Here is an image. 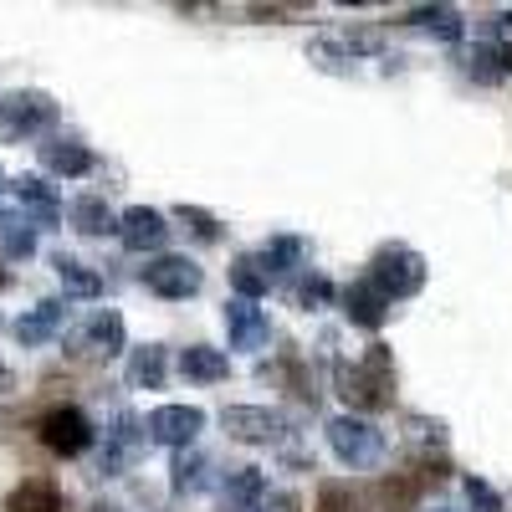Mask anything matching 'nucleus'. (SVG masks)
Wrapping results in <instances>:
<instances>
[{"mask_svg":"<svg viewBox=\"0 0 512 512\" xmlns=\"http://www.w3.org/2000/svg\"><path fill=\"white\" fill-rule=\"evenodd\" d=\"M144 431H149V441H154V446L190 451V446H195V436L205 431V410H195V405H159V410H149Z\"/></svg>","mask_w":512,"mask_h":512,"instance_id":"obj_4","label":"nucleus"},{"mask_svg":"<svg viewBox=\"0 0 512 512\" xmlns=\"http://www.w3.org/2000/svg\"><path fill=\"white\" fill-rule=\"evenodd\" d=\"M180 221H185V231H195L200 241H221V226H216V216H205V210H190V205H180Z\"/></svg>","mask_w":512,"mask_h":512,"instance_id":"obj_29","label":"nucleus"},{"mask_svg":"<svg viewBox=\"0 0 512 512\" xmlns=\"http://www.w3.org/2000/svg\"><path fill=\"white\" fill-rule=\"evenodd\" d=\"M41 446L57 451V456H82L93 446V420L77 405H57V410L41 415Z\"/></svg>","mask_w":512,"mask_h":512,"instance_id":"obj_7","label":"nucleus"},{"mask_svg":"<svg viewBox=\"0 0 512 512\" xmlns=\"http://www.w3.org/2000/svg\"><path fill=\"white\" fill-rule=\"evenodd\" d=\"M180 374H185L190 384H221V379L231 374V354H226V349H210V344H190V349L180 354Z\"/></svg>","mask_w":512,"mask_h":512,"instance_id":"obj_18","label":"nucleus"},{"mask_svg":"<svg viewBox=\"0 0 512 512\" xmlns=\"http://www.w3.org/2000/svg\"><path fill=\"white\" fill-rule=\"evenodd\" d=\"M31 251H36V226L21 216V210H6V216H0V256L26 262Z\"/></svg>","mask_w":512,"mask_h":512,"instance_id":"obj_24","label":"nucleus"},{"mask_svg":"<svg viewBox=\"0 0 512 512\" xmlns=\"http://www.w3.org/2000/svg\"><path fill=\"white\" fill-rule=\"evenodd\" d=\"M262 492H267V477L256 472V466H236V472L221 482L216 502H221V512H256Z\"/></svg>","mask_w":512,"mask_h":512,"instance_id":"obj_16","label":"nucleus"},{"mask_svg":"<svg viewBox=\"0 0 512 512\" xmlns=\"http://www.w3.org/2000/svg\"><path fill=\"white\" fill-rule=\"evenodd\" d=\"M328 297H333V282L303 267V277L292 282V303H297V308H318V303H328Z\"/></svg>","mask_w":512,"mask_h":512,"instance_id":"obj_28","label":"nucleus"},{"mask_svg":"<svg viewBox=\"0 0 512 512\" xmlns=\"http://www.w3.org/2000/svg\"><path fill=\"white\" fill-rule=\"evenodd\" d=\"M303 256L308 246L297 241V236H272L262 251H256V262H262V272L277 282V277H292V272H303Z\"/></svg>","mask_w":512,"mask_h":512,"instance_id":"obj_20","label":"nucleus"},{"mask_svg":"<svg viewBox=\"0 0 512 512\" xmlns=\"http://www.w3.org/2000/svg\"><path fill=\"white\" fill-rule=\"evenodd\" d=\"M205 456L200 451H180L175 456V466H169V487L175 492H195V487H205Z\"/></svg>","mask_w":512,"mask_h":512,"instance_id":"obj_27","label":"nucleus"},{"mask_svg":"<svg viewBox=\"0 0 512 512\" xmlns=\"http://www.w3.org/2000/svg\"><path fill=\"white\" fill-rule=\"evenodd\" d=\"M77 354H93V359H113L123 354V313L103 308L88 318V328L77 333Z\"/></svg>","mask_w":512,"mask_h":512,"instance_id":"obj_13","label":"nucleus"},{"mask_svg":"<svg viewBox=\"0 0 512 512\" xmlns=\"http://www.w3.org/2000/svg\"><path fill=\"white\" fill-rule=\"evenodd\" d=\"M221 425L231 441H246V446H272L282 431H287V415L272 410V405H226L221 410Z\"/></svg>","mask_w":512,"mask_h":512,"instance_id":"obj_5","label":"nucleus"},{"mask_svg":"<svg viewBox=\"0 0 512 512\" xmlns=\"http://www.w3.org/2000/svg\"><path fill=\"white\" fill-rule=\"evenodd\" d=\"M405 21L420 26L425 36H441V41H461V31H466V21H461L456 6H420V11H410Z\"/></svg>","mask_w":512,"mask_h":512,"instance_id":"obj_25","label":"nucleus"},{"mask_svg":"<svg viewBox=\"0 0 512 512\" xmlns=\"http://www.w3.org/2000/svg\"><path fill=\"white\" fill-rule=\"evenodd\" d=\"M431 512H456V507H431Z\"/></svg>","mask_w":512,"mask_h":512,"instance_id":"obj_33","label":"nucleus"},{"mask_svg":"<svg viewBox=\"0 0 512 512\" xmlns=\"http://www.w3.org/2000/svg\"><path fill=\"white\" fill-rule=\"evenodd\" d=\"M6 512H62V487L52 477H26L6 497Z\"/></svg>","mask_w":512,"mask_h":512,"instance_id":"obj_21","label":"nucleus"},{"mask_svg":"<svg viewBox=\"0 0 512 512\" xmlns=\"http://www.w3.org/2000/svg\"><path fill=\"white\" fill-rule=\"evenodd\" d=\"M231 292L246 297V303H256L262 292H272V277L262 272V262H256V256H236V262H231Z\"/></svg>","mask_w":512,"mask_h":512,"instance_id":"obj_26","label":"nucleus"},{"mask_svg":"<svg viewBox=\"0 0 512 512\" xmlns=\"http://www.w3.org/2000/svg\"><path fill=\"white\" fill-rule=\"evenodd\" d=\"M11 195H16L21 216H26L31 226H57V221H62V195H57L52 180H41V175H16V180H11Z\"/></svg>","mask_w":512,"mask_h":512,"instance_id":"obj_10","label":"nucleus"},{"mask_svg":"<svg viewBox=\"0 0 512 512\" xmlns=\"http://www.w3.org/2000/svg\"><path fill=\"white\" fill-rule=\"evenodd\" d=\"M164 374H169L164 344H144V349L128 354V390H159Z\"/></svg>","mask_w":512,"mask_h":512,"instance_id":"obj_22","label":"nucleus"},{"mask_svg":"<svg viewBox=\"0 0 512 512\" xmlns=\"http://www.w3.org/2000/svg\"><path fill=\"white\" fill-rule=\"evenodd\" d=\"M221 323H226V338H231L236 354H256V349H267V338H272V318L256 303H246V297H231Z\"/></svg>","mask_w":512,"mask_h":512,"instance_id":"obj_8","label":"nucleus"},{"mask_svg":"<svg viewBox=\"0 0 512 512\" xmlns=\"http://www.w3.org/2000/svg\"><path fill=\"white\" fill-rule=\"evenodd\" d=\"M344 384H349V400H359V405H379L384 400V390H390V359H384V349H374L364 364H354L349 374H344Z\"/></svg>","mask_w":512,"mask_h":512,"instance_id":"obj_12","label":"nucleus"},{"mask_svg":"<svg viewBox=\"0 0 512 512\" xmlns=\"http://www.w3.org/2000/svg\"><path fill=\"white\" fill-rule=\"evenodd\" d=\"M466 497H472V507H482V512H502V497L487 482H477V477H466Z\"/></svg>","mask_w":512,"mask_h":512,"instance_id":"obj_30","label":"nucleus"},{"mask_svg":"<svg viewBox=\"0 0 512 512\" xmlns=\"http://www.w3.org/2000/svg\"><path fill=\"white\" fill-rule=\"evenodd\" d=\"M67 221H72L77 236H108V231H118V216L108 210L103 195H77V200L67 205Z\"/></svg>","mask_w":512,"mask_h":512,"instance_id":"obj_19","label":"nucleus"},{"mask_svg":"<svg viewBox=\"0 0 512 512\" xmlns=\"http://www.w3.org/2000/svg\"><path fill=\"white\" fill-rule=\"evenodd\" d=\"M369 282L390 297V303H400V297H415L425 287V256L410 251V246H379L374 262H369Z\"/></svg>","mask_w":512,"mask_h":512,"instance_id":"obj_2","label":"nucleus"},{"mask_svg":"<svg viewBox=\"0 0 512 512\" xmlns=\"http://www.w3.org/2000/svg\"><path fill=\"white\" fill-rule=\"evenodd\" d=\"M144 446H149L144 420H134V415H118V420H113V431H108V446H103V477H118L123 466L134 461Z\"/></svg>","mask_w":512,"mask_h":512,"instance_id":"obj_11","label":"nucleus"},{"mask_svg":"<svg viewBox=\"0 0 512 512\" xmlns=\"http://www.w3.org/2000/svg\"><path fill=\"white\" fill-rule=\"evenodd\" d=\"M328 446L344 466H354V472H369V466L384 461V431L364 415H333L328 420Z\"/></svg>","mask_w":512,"mask_h":512,"instance_id":"obj_1","label":"nucleus"},{"mask_svg":"<svg viewBox=\"0 0 512 512\" xmlns=\"http://www.w3.org/2000/svg\"><path fill=\"white\" fill-rule=\"evenodd\" d=\"M6 282H11V272H6V267H0V287H6Z\"/></svg>","mask_w":512,"mask_h":512,"instance_id":"obj_31","label":"nucleus"},{"mask_svg":"<svg viewBox=\"0 0 512 512\" xmlns=\"http://www.w3.org/2000/svg\"><path fill=\"white\" fill-rule=\"evenodd\" d=\"M41 169L47 175H62V180H77L93 169V149L77 144V139H47L41 144Z\"/></svg>","mask_w":512,"mask_h":512,"instance_id":"obj_17","label":"nucleus"},{"mask_svg":"<svg viewBox=\"0 0 512 512\" xmlns=\"http://www.w3.org/2000/svg\"><path fill=\"white\" fill-rule=\"evenodd\" d=\"M139 282H144L154 297H164V303H180V297H195V292H200L205 272L190 262V256H154V262L139 272Z\"/></svg>","mask_w":512,"mask_h":512,"instance_id":"obj_3","label":"nucleus"},{"mask_svg":"<svg viewBox=\"0 0 512 512\" xmlns=\"http://www.w3.org/2000/svg\"><path fill=\"white\" fill-rule=\"evenodd\" d=\"M57 123V103L47 93H6L0 98V134H47V128Z\"/></svg>","mask_w":512,"mask_h":512,"instance_id":"obj_6","label":"nucleus"},{"mask_svg":"<svg viewBox=\"0 0 512 512\" xmlns=\"http://www.w3.org/2000/svg\"><path fill=\"white\" fill-rule=\"evenodd\" d=\"M118 241H123L128 251H139V256L164 251V246H169V221L159 216L154 205H128L123 216H118Z\"/></svg>","mask_w":512,"mask_h":512,"instance_id":"obj_9","label":"nucleus"},{"mask_svg":"<svg viewBox=\"0 0 512 512\" xmlns=\"http://www.w3.org/2000/svg\"><path fill=\"white\" fill-rule=\"evenodd\" d=\"M52 267H57V277H62V292L67 297H77V303H93V297L103 292V277L88 267V262H77V256H52Z\"/></svg>","mask_w":512,"mask_h":512,"instance_id":"obj_23","label":"nucleus"},{"mask_svg":"<svg viewBox=\"0 0 512 512\" xmlns=\"http://www.w3.org/2000/svg\"><path fill=\"white\" fill-rule=\"evenodd\" d=\"M62 318H67V303L47 297V303H36L31 313H21V318L11 323V333H16V344H26V349H41V344H52V333L62 328Z\"/></svg>","mask_w":512,"mask_h":512,"instance_id":"obj_14","label":"nucleus"},{"mask_svg":"<svg viewBox=\"0 0 512 512\" xmlns=\"http://www.w3.org/2000/svg\"><path fill=\"white\" fill-rule=\"evenodd\" d=\"M0 190H6V169H0Z\"/></svg>","mask_w":512,"mask_h":512,"instance_id":"obj_32","label":"nucleus"},{"mask_svg":"<svg viewBox=\"0 0 512 512\" xmlns=\"http://www.w3.org/2000/svg\"><path fill=\"white\" fill-rule=\"evenodd\" d=\"M344 313L359 328H384V318H390V297H384L369 277H359V282L344 287Z\"/></svg>","mask_w":512,"mask_h":512,"instance_id":"obj_15","label":"nucleus"}]
</instances>
